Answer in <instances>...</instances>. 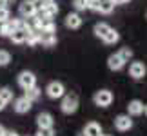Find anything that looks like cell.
Masks as SVG:
<instances>
[{
    "label": "cell",
    "mask_w": 147,
    "mask_h": 136,
    "mask_svg": "<svg viewBox=\"0 0 147 136\" xmlns=\"http://www.w3.org/2000/svg\"><path fill=\"white\" fill-rule=\"evenodd\" d=\"M144 112H145V114H147V105H144Z\"/></svg>",
    "instance_id": "obj_34"
},
{
    "label": "cell",
    "mask_w": 147,
    "mask_h": 136,
    "mask_svg": "<svg viewBox=\"0 0 147 136\" xmlns=\"http://www.w3.org/2000/svg\"><path fill=\"white\" fill-rule=\"evenodd\" d=\"M5 20H9V9L5 5H2L0 7V22H5Z\"/></svg>",
    "instance_id": "obj_26"
},
{
    "label": "cell",
    "mask_w": 147,
    "mask_h": 136,
    "mask_svg": "<svg viewBox=\"0 0 147 136\" xmlns=\"http://www.w3.org/2000/svg\"><path fill=\"white\" fill-rule=\"evenodd\" d=\"M35 83H36V78H35V75H33V73L24 71V73H20V75H18V86H20L22 89L33 87Z\"/></svg>",
    "instance_id": "obj_2"
},
{
    "label": "cell",
    "mask_w": 147,
    "mask_h": 136,
    "mask_svg": "<svg viewBox=\"0 0 147 136\" xmlns=\"http://www.w3.org/2000/svg\"><path fill=\"white\" fill-rule=\"evenodd\" d=\"M82 136H86V134H82Z\"/></svg>",
    "instance_id": "obj_37"
},
{
    "label": "cell",
    "mask_w": 147,
    "mask_h": 136,
    "mask_svg": "<svg viewBox=\"0 0 147 136\" xmlns=\"http://www.w3.org/2000/svg\"><path fill=\"white\" fill-rule=\"evenodd\" d=\"M64 93H65V89L60 82H51L47 86V96L49 98H62Z\"/></svg>",
    "instance_id": "obj_4"
},
{
    "label": "cell",
    "mask_w": 147,
    "mask_h": 136,
    "mask_svg": "<svg viewBox=\"0 0 147 136\" xmlns=\"http://www.w3.org/2000/svg\"><path fill=\"white\" fill-rule=\"evenodd\" d=\"M36 123L38 127H53V116L49 112H40L36 118Z\"/></svg>",
    "instance_id": "obj_13"
},
{
    "label": "cell",
    "mask_w": 147,
    "mask_h": 136,
    "mask_svg": "<svg viewBox=\"0 0 147 136\" xmlns=\"http://www.w3.org/2000/svg\"><path fill=\"white\" fill-rule=\"evenodd\" d=\"M115 127L118 131H129V129L133 127V120L129 118V114H120V116H116V120H115Z\"/></svg>",
    "instance_id": "obj_6"
},
{
    "label": "cell",
    "mask_w": 147,
    "mask_h": 136,
    "mask_svg": "<svg viewBox=\"0 0 147 136\" xmlns=\"http://www.w3.org/2000/svg\"><path fill=\"white\" fill-rule=\"evenodd\" d=\"M31 2H33V5H35V9H36V11H40V9L46 7V5L51 2V0H31Z\"/></svg>",
    "instance_id": "obj_25"
},
{
    "label": "cell",
    "mask_w": 147,
    "mask_h": 136,
    "mask_svg": "<svg viewBox=\"0 0 147 136\" xmlns=\"http://www.w3.org/2000/svg\"><path fill=\"white\" fill-rule=\"evenodd\" d=\"M127 109H129V114L138 116V114H142V112H144V104L140 100H133V102H129Z\"/></svg>",
    "instance_id": "obj_12"
},
{
    "label": "cell",
    "mask_w": 147,
    "mask_h": 136,
    "mask_svg": "<svg viewBox=\"0 0 147 136\" xmlns=\"http://www.w3.org/2000/svg\"><path fill=\"white\" fill-rule=\"evenodd\" d=\"M0 35H2V22H0Z\"/></svg>",
    "instance_id": "obj_36"
},
{
    "label": "cell",
    "mask_w": 147,
    "mask_h": 136,
    "mask_svg": "<svg viewBox=\"0 0 147 136\" xmlns=\"http://www.w3.org/2000/svg\"><path fill=\"white\" fill-rule=\"evenodd\" d=\"M102 40H104L105 44H116L118 40H120V35H118L115 29H109V31L105 33V36L102 38Z\"/></svg>",
    "instance_id": "obj_19"
},
{
    "label": "cell",
    "mask_w": 147,
    "mask_h": 136,
    "mask_svg": "<svg viewBox=\"0 0 147 136\" xmlns=\"http://www.w3.org/2000/svg\"><path fill=\"white\" fill-rule=\"evenodd\" d=\"M26 42L29 44V45H35V44H38V29H27L26 31Z\"/></svg>",
    "instance_id": "obj_17"
},
{
    "label": "cell",
    "mask_w": 147,
    "mask_h": 136,
    "mask_svg": "<svg viewBox=\"0 0 147 136\" xmlns=\"http://www.w3.org/2000/svg\"><path fill=\"white\" fill-rule=\"evenodd\" d=\"M65 26L69 27V29H78V27L82 26V18L78 13H69L65 16Z\"/></svg>",
    "instance_id": "obj_9"
},
{
    "label": "cell",
    "mask_w": 147,
    "mask_h": 136,
    "mask_svg": "<svg viewBox=\"0 0 147 136\" xmlns=\"http://www.w3.org/2000/svg\"><path fill=\"white\" fill-rule=\"evenodd\" d=\"M4 107H5V102H4L2 98H0V111H2V109H4Z\"/></svg>",
    "instance_id": "obj_30"
},
{
    "label": "cell",
    "mask_w": 147,
    "mask_h": 136,
    "mask_svg": "<svg viewBox=\"0 0 147 136\" xmlns=\"http://www.w3.org/2000/svg\"><path fill=\"white\" fill-rule=\"evenodd\" d=\"M129 73H131L133 78H136V80H140V78L145 76V65L142 64V62H134V64L129 67Z\"/></svg>",
    "instance_id": "obj_8"
},
{
    "label": "cell",
    "mask_w": 147,
    "mask_h": 136,
    "mask_svg": "<svg viewBox=\"0 0 147 136\" xmlns=\"http://www.w3.org/2000/svg\"><path fill=\"white\" fill-rule=\"evenodd\" d=\"M84 134H86V136H102V129H100L98 123L91 122V123H87V125H86Z\"/></svg>",
    "instance_id": "obj_14"
},
{
    "label": "cell",
    "mask_w": 147,
    "mask_h": 136,
    "mask_svg": "<svg viewBox=\"0 0 147 136\" xmlns=\"http://www.w3.org/2000/svg\"><path fill=\"white\" fill-rule=\"evenodd\" d=\"M2 5H5V4H4V0H0V7H2Z\"/></svg>",
    "instance_id": "obj_35"
},
{
    "label": "cell",
    "mask_w": 147,
    "mask_h": 136,
    "mask_svg": "<svg viewBox=\"0 0 147 136\" xmlns=\"http://www.w3.org/2000/svg\"><path fill=\"white\" fill-rule=\"evenodd\" d=\"M109 29H111V27L107 26V24H96V26H94V35H96L98 38H104L105 33L109 31Z\"/></svg>",
    "instance_id": "obj_20"
},
{
    "label": "cell",
    "mask_w": 147,
    "mask_h": 136,
    "mask_svg": "<svg viewBox=\"0 0 147 136\" xmlns=\"http://www.w3.org/2000/svg\"><path fill=\"white\" fill-rule=\"evenodd\" d=\"M26 31H27V29H15V31L9 35V38H11L15 44H24V42H26Z\"/></svg>",
    "instance_id": "obj_16"
},
{
    "label": "cell",
    "mask_w": 147,
    "mask_h": 136,
    "mask_svg": "<svg viewBox=\"0 0 147 136\" xmlns=\"http://www.w3.org/2000/svg\"><path fill=\"white\" fill-rule=\"evenodd\" d=\"M87 4H89V0H75V7H76L78 11L87 9Z\"/></svg>",
    "instance_id": "obj_27"
},
{
    "label": "cell",
    "mask_w": 147,
    "mask_h": 136,
    "mask_svg": "<svg viewBox=\"0 0 147 136\" xmlns=\"http://www.w3.org/2000/svg\"><path fill=\"white\" fill-rule=\"evenodd\" d=\"M111 102H113V94H111V91H98L96 94H94V104L100 105V107H107V105H111Z\"/></svg>",
    "instance_id": "obj_3"
},
{
    "label": "cell",
    "mask_w": 147,
    "mask_h": 136,
    "mask_svg": "<svg viewBox=\"0 0 147 136\" xmlns=\"http://www.w3.org/2000/svg\"><path fill=\"white\" fill-rule=\"evenodd\" d=\"M4 136H18V134H16L15 131H5V134Z\"/></svg>",
    "instance_id": "obj_29"
},
{
    "label": "cell",
    "mask_w": 147,
    "mask_h": 136,
    "mask_svg": "<svg viewBox=\"0 0 147 136\" xmlns=\"http://www.w3.org/2000/svg\"><path fill=\"white\" fill-rule=\"evenodd\" d=\"M15 0H4V4H13Z\"/></svg>",
    "instance_id": "obj_33"
},
{
    "label": "cell",
    "mask_w": 147,
    "mask_h": 136,
    "mask_svg": "<svg viewBox=\"0 0 147 136\" xmlns=\"http://www.w3.org/2000/svg\"><path fill=\"white\" fill-rule=\"evenodd\" d=\"M13 31H15V26H13V22H9V20L2 22V35H4V36H9Z\"/></svg>",
    "instance_id": "obj_22"
},
{
    "label": "cell",
    "mask_w": 147,
    "mask_h": 136,
    "mask_svg": "<svg viewBox=\"0 0 147 136\" xmlns=\"http://www.w3.org/2000/svg\"><path fill=\"white\" fill-rule=\"evenodd\" d=\"M18 11H20V15L24 16V18H33V16L36 15V9H35V5H33L31 0H24V2L20 4Z\"/></svg>",
    "instance_id": "obj_5"
},
{
    "label": "cell",
    "mask_w": 147,
    "mask_h": 136,
    "mask_svg": "<svg viewBox=\"0 0 147 136\" xmlns=\"http://www.w3.org/2000/svg\"><path fill=\"white\" fill-rule=\"evenodd\" d=\"M0 98H2L5 104H9V102L13 100V91L7 89V87H2V89H0Z\"/></svg>",
    "instance_id": "obj_21"
},
{
    "label": "cell",
    "mask_w": 147,
    "mask_h": 136,
    "mask_svg": "<svg viewBox=\"0 0 147 136\" xmlns=\"http://www.w3.org/2000/svg\"><path fill=\"white\" fill-rule=\"evenodd\" d=\"M31 109V100H27L26 96H22V98H18L15 102V111L20 112V114H24V112H27Z\"/></svg>",
    "instance_id": "obj_10"
},
{
    "label": "cell",
    "mask_w": 147,
    "mask_h": 136,
    "mask_svg": "<svg viewBox=\"0 0 147 136\" xmlns=\"http://www.w3.org/2000/svg\"><path fill=\"white\" fill-rule=\"evenodd\" d=\"M38 136H53V131H51V127H40Z\"/></svg>",
    "instance_id": "obj_28"
},
{
    "label": "cell",
    "mask_w": 147,
    "mask_h": 136,
    "mask_svg": "<svg viewBox=\"0 0 147 136\" xmlns=\"http://www.w3.org/2000/svg\"><path fill=\"white\" fill-rule=\"evenodd\" d=\"M26 98L27 100H31V102H35V100H38L40 98V89H38L36 86H33V87H27L26 89Z\"/></svg>",
    "instance_id": "obj_18"
},
{
    "label": "cell",
    "mask_w": 147,
    "mask_h": 136,
    "mask_svg": "<svg viewBox=\"0 0 147 136\" xmlns=\"http://www.w3.org/2000/svg\"><path fill=\"white\" fill-rule=\"evenodd\" d=\"M100 2V7L98 11L100 13H104V15H109L113 9H115V0H98Z\"/></svg>",
    "instance_id": "obj_15"
},
{
    "label": "cell",
    "mask_w": 147,
    "mask_h": 136,
    "mask_svg": "<svg viewBox=\"0 0 147 136\" xmlns=\"http://www.w3.org/2000/svg\"><path fill=\"white\" fill-rule=\"evenodd\" d=\"M38 42L44 44V45H47V47H51V45H55V44H56V36H55V33H49V31H42V29H38Z\"/></svg>",
    "instance_id": "obj_7"
},
{
    "label": "cell",
    "mask_w": 147,
    "mask_h": 136,
    "mask_svg": "<svg viewBox=\"0 0 147 136\" xmlns=\"http://www.w3.org/2000/svg\"><path fill=\"white\" fill-rule=\"evenodd\" d=\"M118 55H120V58H122L123 62H127V60H129V58L133 56V51L129 49V47H123V49H122V51H120Z\"/></svg>",
    "instance_id": "obj_23"
},
{
    "label": "cell",
    "mask_w": 147,
    "mask_h": 136,
    "mask_svg": "<svg viewBox=\"0 0 147 136\" xmlns=\"http://www.w3.org/2000/svg\"><path fill=\"white\" fill-rule=\"evenodd\" d=\"M123 64H125V62L120 58V55H113V56H109V60H107V65H109V69H113V71H120L123 67Z\"/></svg>",
    "instance_id": "obj_11"
},
{
    "label": "cell",
    "mask_w": 147,
    "mask_h": 136,
    "mask_svg": "<svg viewBox=\"0 0 147 136\" xmlns=\"http://www.w3.org/2000/svg\"><path fill=\"white\" fill-rule=\"evenodd\" d=\"M62 111L65 112V114H71V112H75L78 109V96L76 94H65L64 100H62Z\"/></svg>",
    "instance_id": "obj_1"
},
{
    "label": "cell",
    "mask_w": 147,
    "mask_h": 136,
    "mask_svg": "<svg viewBox=\"0 0 147 136\" xmlns=\"http://www.w3.org/2000/svg\"><path fill=\"white\" fill-rule=\"evenodd\" d=\"M129 0H115V4H127Z\"/></svg>",
    "instance_id": "obj_31"
},
{
    "label": "cell",
    "mask_w": 147,
    "mask_h": 136,
    "mask_svg": "<svg viewBox=\"0 0 147 136\" xmlns=\"http://www.w3.org/2000/svg\"><path fill=\"white\" fill-rule=\"evenodd\" d=\"M11 60V55L7 51H0V65H7Z\"/></svg>",
    "instance_id": "obj_24"
},
{
    "label": "cell",
    "mask_w": 147,
    "mask_h": 136,
    "mask_svg": "<svg viewBox=\"0 0 147 136\" xmlns=\"http://www.w3.org/2000/svg\"><path fill=\"white\" fill-rule=\"evenodd\" d=\"M4 134H5V129H4L2 125H0V136H4Z\"/></svg>",
    "instance_id": "obj_32"
}]
</instances>
